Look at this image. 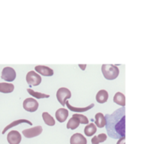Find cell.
<instances>
[{
  "instance_id": "1",
  "label": "cell",
  "mask_w": 154,
  "mask_h": 144,
  "mask_svg": "<svg viewBox=\"0 0 154 144\" xmlns=\"http://www.w3.org/2000/svg\"><path fill=\"white\" fill-rule=\"evenodd\" d=\"M125 110L121 108L112 114H106V129L111 137L121 138L125 136Z\"/></svg>"
},
{
  "instance_id": "17",
  "label": "cell",
  "mask_w": 154,
  "mask_h": 144,
  "mask_svg": "<svg viewBox=\"0 0 154 144\" xmlns=\"http://www.w3.org/2000/svg\"><path fill=\"white\" fill-rule=\"evenodd\" d=\"M21 123H28L29 124H30V125H32V123L31 122H29V120H26V119H19V120H15V121H14L13 122H11V124H9L8 125L6 126L5 128V129L3 130L2 131V134H4L5 133L6 131H7L8 129H10L12 127H14V126H17L18 125V124H21Z\"/></svg>"
},
{
  "instance_id": "3",
  "label": "cell",
  "mask_w": 154,
  "mask_h": 144,
  "mask_svg": "<svg viewBox=\"0 0 154 144\" xmlns=\"http://www.w3.org/2000/svg\"><path fill=\"white\" fill-rule=\"evenodd\" d=\"M71 97H72V93H71L70 90L68 89L67 88L62 87V88H60L57 90V100H58V101L60 102L62 106H65L66 100L71 98Z\"/></svg>"
},
{
  "instance_id": "25",
  "label": "cell",
  "mask_w": 154,
  "mask_h": 144,
  "mask_svg": "<svg viewBox=\"0 0 154 144\" xmlns=\"http://www.w3.org/2000/svg\"><path fill=\"white\" fill-rule=\"evenodd\" d=\"M79 66H80V67H81V69H83V70H85L86 64H84V65H82V64H79Z\"/></svg>"
},
{
  "instance_id": "7",
  "label": "cell",
  "mask_w": 154,
  "mask_h": 144,
  "mask_svg": "<svg viewBox=\"0 0 154 144\" xmlns=\"http://www.w3.org/2000/svg\"><path fill=\"white\" fill-rule=\"evenodd\" d=\"M42 130H43V129H42V126L38 125L35 127L31 128L25 129V130H23V134L26 138H32L40 135Z\"/></svg>"
},
{
  "instance_id": "12",
  "label": "cell",
  "mask_w": 154,
  "mask_h": 144,
  "mask_svg": "<svg viewBox=\"0 0 154 144\" xmlns=\"http://www.w3.org/2000/svg\"><path fill=\"white\" fill-rule=\"evenodd\" d=\"M96 100L97 102H99V104H103L108 100V93L106 90L102 89L100 91L98 92V93L96 94Z\"/></svg>"
},
{
  "instance_id": "18",
  "label": "cell",
  "mask_w": 154,
  "mask_h": 144,
  "mask_svg": "<svg viewBox=\"0 0 154 144\" xmlns=\"http://www.w3.org/2000/svg\"><path fill=\"white\" fill-rule=\"evenodd\" d=\"M79 124H80L79 119H78V118H76V117L72 116V118L69 120V122H68L66 127H67L68 129L75 130V129H76L79 126Z\"/></svg>"
},
{
  "instance_id": "15",
  "label": "cell",
  "mask_w": 154,
  "mask_h": 144,
  "mask_svg": "<svg viewBox=\"0 0 154 144\" xmlns=\"http://www.w3.org/2000/svg\"><path fill=\"white\" fill-rule=\"evenodd\" d=\"M14 89V86L11 83L0 82V92L11 93Z\"/></svg>"
},
{
  "instance_id": "14",
  "label": "cell",
  "mask_w": 154,
  "mask_h": 144,
  "mask_svg": "<svg viewBox=\"0 0 154 144\" xmlns=\"http://www.w3.org/2000/svg\"><path fill=\"white\" fill-rule=\"evenodd\" d=\"M95 118H96V125L99 128H103L106 124V120H105V117L104 116L103 113L102 112H98L95 116Z\"/></svg>"
},
{
  "instance_id": "24",
  "label": "cell",
  "mask_w": 154,
  "mask_h": 144,
  "mask_svg": "<svg viewBox=\"0 0 154 144\" xmlns=\"http://www.w3.org/2000/svg\"><path fill=\"white\" fill-rule=\"evenodd\" d=\"M117 144H125V136L120 138Z\"/></svg>"
},
{
  "instance_id": "22",
  "label": "cell",
  "mask_w": 154,
  "mask_h": 144,
  "mask_svg": "<svg viewBox=\"0 0 154 144\" xmlns=\"http://www.w3.org/2000/svg\"><path fill=\"white\" fill-rule=\"evenodd\" d=\"M107 135L105 134H100L98 136H95L92 138L91 142L93 144H99V142H103L106 140Z\"/></svg>"
},
{
  "instance_id": "11",
  "label": "cell",
  "mask_w": 154,
  "mask_h": 144,
  "mask_svg": "<svg viewBox=\"0 0 154 144\" xmlns=\"http://www.w3.org/2000/svg\"><path fill=\"white\" fill-rule=\"evenodd\" d=\"M69 111L65 108H60L56 112V118L60 122H64L68 118Z\"/></svg>"
},
{
  "instance_id": "6",
  "label": "cell",
  "mask_w": 154,
  "mask_h": 144,
  "mask_svg": "<svg viewBox=\"0 0 154 144\" xmlns=\"http://www.w3.org/2000/svg\"><path fill=\"white\" fill-rule=\"evenodd\" d=\"M1 77L8 82H12L16 78V72L12 68L5 67L3 68Z\"/></svg>"
},
{
  "instance_id": "20",
  "label": "cell",
  "mask_w": 154,
  "mask_h": 144,
  "mask_svg": "<svg viewBox=\"0 0 154 144\" xmlns=\"http://www.w3.org/2000/svg\"><path fill=\"white\" fill-rule=\"evenodd\" d=\"M42 118L45 124H48V126H54L55 124V120L48 112H44L42 113Z\"/></svg>"
},
{
  "instance_id": "4",
  "label": "cell",
  "mask_w": 154,
  "mask_h": 144,
  "mask_svg": "<svg viewBox=\"0 0 154 144\" xmlns=\"http://www.w3.org/2000/svg\"><path fill=\"white\" fill-rule=\"evenodd\" d=\"M38 107V102L32 98H28L23 101V108L28 112H33L37 110Z\"/></svg>"
},
{
  "instance_id": "19",
  "label": "cell",
  "mask_w": 154,
  "mask_h": 144,
  "mask_svg": "<svg viewBox=\"0 0 154 144\" xmlns=\"http://www.w3.org/2000/svg\"><path fill=\"white\" fill-rule=\"evenodd\" d=\"M96 126L93 123H90V124H87L84 128V133L87 136H91L96 134Z\"/></svg>"
},
{
  "instance_id": "13",
  "label": "cell",
  "mask_w": 154,
  "mask_h": 144,
  "mask_svg": "<svg viewBox=\"0 0 154 144\" xmlns=\"http://www.w3.org/2000/svg\"><path fill=\"white\" fill-rule=\"evenodd\" d=\"M66 106H67V107L69 108V110H71L73 111V112H86V111L89 110H90L91 108H93V106H94V104H90L89 106H86V107H75V106L70 105L69 102L67 101V100H66Z\"/></svg>"
},
{
  "instance_id": "21",
  "label": "cell",
  "mask_w": 154,
  "mask_h": 144,
  "mask_svg": "<svg viewBox=\"0 0 154 144\" xmlns=\"http://www.w3.org/2000/svg\"><path fill=\"white\" fill-rule=\"evenodd\" d=\"M27 92H29V94H30V95L33 96V97H35V98H48L50 97L49 94H44V93L41 92H35L34 90L31 89V88H27Z\"/></svg>"
},
{
  "instance_id": "9",
  "label": "cell",
  "mask_w": 154,
  "mask_h": 144,
  "mask_svg": "<svg viewBox=\"0 0 154 144\" xmlns=\"http://www.w3.org/2000/svg\"><path fill=\"white\" fill-rule=\"evenodd\" d=\"M35 70L40 74L45 76H51L54 75V70L51 68L45 65H38L35 68Z\"/></svg>"
},
{
  "instance_id": "8",
  "label": "cell",
  "mask_w": 154,
  "mask_h": 144,
  "mask_svg": "<svg viewBox=\"0 0 154 144\" xmlns=\"http://www.w3.org/2000/svg\"><path fill=\"white\" fill-rule=\"evenodd\" d=\"M21 134L17 130H11L7 136L9 144H20L21 142Z\"/></svg>"
},
{
  "instance_id": "10",
  "label": "cell",
  "mask_w": 154,
  "mask_h": 144,
  "mask_svg": "<svg viewBox=\"0 0 154 144\" xmlns=\"http://www.w3.org/2000/svg\"><path fill=\"white\" fill-rule=\"evenodd\" d=\"M87 140L81 134L77 133L72 135L70 139V144H87Z\"/></svg>"
},
{
  "instance_id": "16",
  "label": "cell",
  "mask_w": 154,
  "mask_h": 144,
  "mask_svg": "<svg viewBox=\"0 0 154 144\" xmlns=\"http://www.w3.org/2000/svg\"><path fill=\"white\" fill-rule=\"evenodd\" d=\"M114 102L122 106L126 105V98L125 95L122 92H117L114 96Z\"/></svg>"
},
{
  "instance_id": "5",
  "label": "cell",
  "mask_w": 154,
  "mask_h": 144,
  "mask_svg": "<svg viewBox=\"0 0 154 144\" xmlns=\"http://www.w3.org/2000/svg\"><path fill=\"white\" fill-rule=\"evenodd\" d=\"M26 82L28 84H30L32 86H38L39 84L42 82V77L39 74H38L34 70H31V71L28 72L26 74Z\"/></svg>"
},
{
  "instance_id": "2",
  "label": "cell",
  "mask_w": 154,
  "mask_h": 144,
  "mask_svg": "<svg viewBox=\"0 0 154 144\" xmlns=\"http://www.w3.org/2000/svg\"><path fill=\"white\" fill-rule=\"evenodd\" d=\"M102 71L105 79L109 80L116 79L120 74L118 67L114 64H102Z\"/></svg>"
},
{
  "instance_id": "23",
  "label": "cell",
  "mask_w": 154,
  "mask_h": 144,
  "mask_svg": "<svg viewBox=\"0 0 154 144\" xmlns=\"http://www.w3.org/2000/svg\"><path fill=\"white\" fill-rule=\"evenodd\" d=\"M72 116L78 118V119H79L80 123H81V124H88L89 123V120L88 118H87V117L82 115V114H73Z\"/></svg>"
}]
</instances>
